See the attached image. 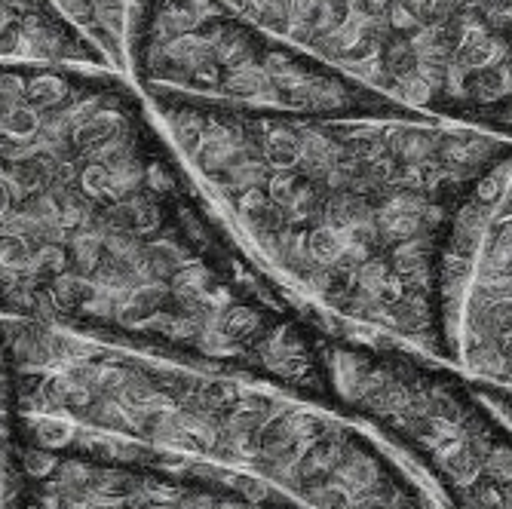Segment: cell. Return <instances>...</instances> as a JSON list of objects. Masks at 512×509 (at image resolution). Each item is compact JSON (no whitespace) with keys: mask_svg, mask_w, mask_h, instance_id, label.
I'll return each instance as SVG.
<instances>
[{"mask_svg":"<svg viewBox=\"0 0 512 509\" xmlns=\"http://www.w3.org/2000/svg\"><path fill=\"white\" fill-rule=\"evenodd\" d=\"M445 301L451 365L473 384L512 393V160L454 230Z\"/></svg>","mask_w":512,"mask_h":509,"instance_id":"8","label":"cell"},{"mask_svg":"<svg viewBox=\"0 0 512 509\" xmlns=\"http://www.w3.org/2000/svg\"><path fill=\"white\" fill-rule=\"evenodd\" d=\"M473 384V381H470ZM476 387V393L500 414V418L512 427V393H506V390H494V387H482V384H473Z\"/></svg>","mask_w":512,"mask_h":509,"instance_id":"11","label":"cell"},{"mask_svg":"<svg viewBox=\"0 0 512 509\" xmlns=\"http://www.w3.org/2000/svg\"><path fill=\"white\" fill-rule=\"evenodd\" d=\"M0 460L10 509H313L249 473L4 405Z\"/></svg>","mask_w":512,"mask_h":509,"instance_id":"7","label":"cell"},{"mask_svg":"<svg viewBox=\"0 0 512 509\" xmlns=\"http://www.w3.org/2000/svg\"><path fill=\"white\" fill-rule=\"evenodd\" d=\"M384 99L512 138V0H227Z\"/></svg>","mask_w":512,"mask_h":509,"instance_id":"4","label":"cell"},{"mask_svg":"<svg viewBox=\"0 0 512 509\" xmlns=\"http://www.w3.org/2000/svg\"><path fill=\"white\" fill-rule=\"evenodd\" d=\"M0 497H4V460H0Z\"/></svg>","mask_w":512,"mask_h":509,"instance_id":"12","label":"cell"},{"mask_svg":"<svg viewBox=\"0 0 512 509\" xmlns=\"http://www.w3.org/2000/svg\"><path fill=\"white\" fill-rule=\"evenodd\" d=\"M114 68L0 62V316L329 405L313 316Z\"/></svg>","mask_w":512,"mask_h":509,"instance_id":"1","label":"cell"},{"mask_svg":"<svg viewBox=\"0 0 512 509\" xmlns=\"http://www.w3.org/2000/svg\"><path fill=\"white\" fill-rule=\"evenodd\" d=\"M0 405L264 479L313 509H445L375 430L270 384L0 316Z\"/></svg>","mask_w":512,"mask_h":509,"instance_id":"3","label":"cell"},{"mask_svg":"<svg viewBox=\"0 0 512 509\" xmlns=\"http://www.w3.org/2000/svg\"><path fill=\"white\" fill-rule=\"evenodd\" d=\"M50 4L117 68L126 71V31L135 0H50Z\"/></svg>","mask_w":512,"mask_h":509,"instance_id":"10","label":"cell"},{"mask_svg":"<svg viewBox=\"0 0 512 509\" xmlns=\"http://www.w3.org/2000/svg\"><path fill=\"white\" fill-rule=\"evenodd\" d=\"M0 62L114 68L50 0H0Z\"/></svg>","mask_w":512,"mask_h":509,"instance_id":"9","label":"cell"},{"mask_svg":"<svg viewBox=\"0 0 512 509\" xmlns=\"http://www.w3.org/2000/svg\"><path fill=\"white\" fill-rule=\"evenodd\" d=\"M145 99L224 224L301 307L451 365V240L512 160L509 135L414 111L255 114Z\"/></svg>","mask_w":512,"mask_h":509,"instance_id":"2","label":"cell"},{"mask_svg":"<svg viewBox=\"0 0 512 509\" xmlns=\"http://www.w3.org/2000/svg\"><path fill=\"white\" fill-rule=\"evenodd\" d=\"M307 313L335 411L408 457L445 509H512V427L454 365Z\"/></svg>","mask_w":512,"mask_h":509,"instance_id":"5","label":"cell"},{"mask_svg":"<svg viewBox=\"0 0 512 509\" xmlns=\"http://www.w3.org/2000/svg\"><path fill=\"white\" fill-rule=\"evenodd\" d=\"M126 71L145 96L227 111L325 117L408 111L227 0H135Z\"/></svg>","mask_w":512,"mask_h":509,"instance_id":"6","label":"cell"}]
</instances>
